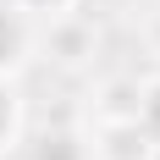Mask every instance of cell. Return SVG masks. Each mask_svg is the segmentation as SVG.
I'll return each instance as SVG.
<instances>
[{
	"mask_svg": "<svg viewBox=\"0 0 160 160\" xmlns=\"http://www.w3.org/2000/svg\"><path fill=\"white\" fill-rule=\"evenodd\" d=\"M22 11H44V17H61L66 6H78V0H17Z\"/></svg>",
	"mask_w": 160,
	"mask_h": 160,
	"instance_id": "4",
	"label": "cell"
},
{
	"mask_svg": "<svg viewBox=\"0 0 160 160\" xmlns=\"http://www.w3.org/2000/svg\"><path fill=\"white\" fill-rule=\"evenodd\" d=\"M33 160H88L83 155V144L78 138H72V132H44V138H39V144H33Z\"/></svg>",
	"mask_w": 160,
	"mask_h": 160,
	"instance_id": "2",
	"label": "cell"
},
{
	"mask_svg": "<svg viewBox=\"0 0 160 160\" xmlns=\"http://www.w3.org/2000/svg\"><path fill=\"white\" fill-rule=\"evenodd\" d=\"M17 138V94L6 88V78H0V149Z\"/></svg>",
	"mask_w": 160,
	"mask_h": 160,
	"instance_id": "3",
	"label": "cell"
},
{
	"mask_svg": "<svg viewBox=\"0 0 160 160\" xmlns=\"http://www.w3.org/2000/svg\"><path fill=\"white\" fill-rule=\"evenodd\" d=\"M22 50H28V28H22V17L0 6V78L22 61Z\"/></svg>",
	"mask_w": 160,
	"mask_h": 160,
	"instance_id": "1",
	"label": "cell"
}]
</instances>
